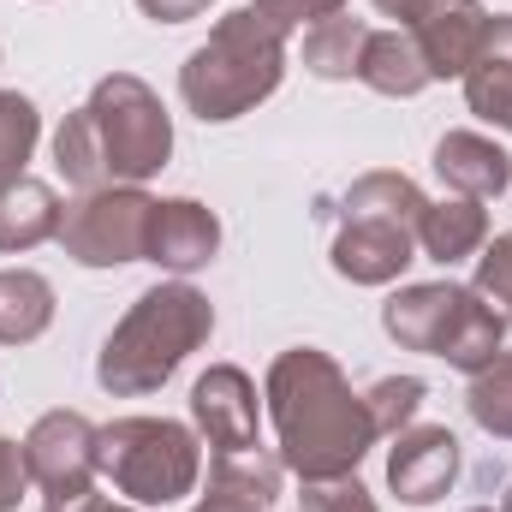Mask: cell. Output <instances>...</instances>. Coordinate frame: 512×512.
Listing matches in <instances>:
<instances>
[{
    "mask_svg": "<svg viewBox=\"0 0 512 512\" xmlns=\"http://www.w3.org/2000/svg\"><path fill=\"white\" fill-rule=\"evenodd\" d=\"M268 423H274V447L280 465L298 483H334L352 477L364 465V453L382 441L370 423L364 393L346 382V370L322 352V346H292L268 364Z\"/></svg>",
    "mask_w": 512,
    "mask_h": 512,
    "instance_id": "1",
    "label": "cell"
},
{
    "mask_svg": "<svg viewBox=\"0 0 512 512\" xmlns=\"http://www.w3.org/2000/svg\"><path fill=\"white\" fill-rule=\"evenodd\" d=\"M215 334V304L191 280H161L131 298V310L114 322V334L96 352V382L114 399H143L173 382V370L203 352Z\"/></svg>",
    "mask_w": 512,
    "mask_h": 512,
    "instance_id": "2",
    "label": "cell"
},
{
    "mask_svg": "<svg viewBox=\"0 0 512 512\" xmlns=\"http://www.w3.org/2000/svg\"><path fill=\"white\" fill-rule=\"evenodd\" d=\"M286 78V30L268 24L256 6H239L227 18H215L209 42L191 48V60L179 66V102L203 120V126H227L262 108Z\"/></svg>",
    "mask_w": 512,
    "mask_h": 512,
    "instance_id": "3",
    "label": "cell"
},
{
    "mask_svg": "<svg viewBox=\"0 0 512 512\" xmlns=\"http://www.w3.org/2000/svg\"><path fill=\"white\" fill-rule=\"evenodd\" d=\"M382 328L393 346L405 352H429L459 376H477L483 364H495L507 346V322L459 280H417L399 286L382 304Z\"/></svg>",
    "mask_w": 512,
    "mask_h": 512,
    "instance_id": "4",
    "label": "cell"
},
{
    "mask_svg": "<svg viewBox=\"0 0 512 512\" xmlns=\"http://www.w3.org/2000/svg\"><path fill=\"white\" fill-rule=\"evenodd\" d=\"M96 465L131 507H173L203 483V435L179 417H114L96 429Z\"/></svg>",
    "mask_w": 512,
    "mask_h": 512,
    "instance_id": "5",
    "label": "cell"
},
{
    "mask_svg": "<svg viewBox=\"0 0 512 512\" xmlns=\"http://www.w3.org/2000/svg\"><path fill=\"white\" fill-rule=\"evenodd\" d=\"M84 108L96 120L114 185H143L173 161V114L161 108V96L137 72H108Z\"/></svg>",
    "mask_w": 512,
    "mask_h": 512,
    "instance_id": "6",
    "label": "cell"
},
{
    "mask_svg": "<svg viewBox=\"0 0 512 512\" xmlns=\"http://www.w3.org/2000/svg\"><path fill=\"white\" fill-rule=\"evenodd\" d=\"M149 209L155 197L143 185H96L78 191L60 215V251L78 268H126L143 262V239H149Z\"/></svg>",
    "mask_w": 512,
    "mask_h": 512,
    "instance_id": "7",
    "label": "cell"
},
{
    "mask_svg": "<svg viewBox=\"0 0 512 512\" xmlns=\"http://www.w3.org/2000/svg\"><path fill=\"white\" fill-rule=\"evenodd\" d=\"M18 447H24V471L42 489V501H78L102 477V465H96V423L84 411H42Z\"/></svg>",
    "mask_w": 512,
    "mask_h": 512,
    "instance_id": "8",
    "label": "cell"
},
{
    "mask_svg": "<svg viewBox=\"0 0 512 512\" xmlns=\"http://www.w3.org/2000/svg\"><path fill=\"white\" fill-rule=\"evenodd\" d=\"M256 423H262L256 382L239 364H209L191 382V429L203 435L209 453H251V447H262Z\"/></svg>",
    "mask_w": 512,
    "mask_h": 512,
    "instance_id": "9",
    "label": "cell"
},
{
    "mask_svg": "<svg viewBox=\"0 0 512 512\" xmlns=\"http://www.w3.org/2000/svg\"><path fill=\"white\" fill-rule=\"evenodd\" d=\"M459 435L447 423H411L393 435V453H387V489L405 501V507H435L453 483H459Z\"/></svg>",
    "mask_w": 512,
    "mask_h": 512,
    "instance_id": "10",
    "label": "cell"
},
{
    "mask_svg": "<svg viewBox=\"0 0 512 512\" xmlns=\"http://www.w3.org/2000/svg\"><path fill=\"white\" fill-rule=\"evenodd\" d=\"M221 256V215L197 197H155L149 209V239H143V262L167 268L173 280L209 268Z\"/></svg>",
    "mask_w": 512,
    "mask_h": 512,
    "instance_id": "11",
    "label": "cell"
},
{
    "mask_svg": "<svg viewBox=\"0 0 512 512\" xmlns=\"http://www.w3.org/2000/svg\"><path fill=\"white\" fill-rule=\"evenodd\" d=\"M489 24H495V12L483 0H435L411 24V42H417V54L429 66V78H465L471 60L489 42Z\"/></svg>",
    "mask_w": 512,
    "mask_h": 512,
    "instance_id": "12",
    "label": "cell"
},
{
    "mask_svg": "<svg viewBox=\"0 0 512 512\" xmlns=\"http://www.w3.org/2000/svg\"><path fill=\"white\" fill-rule=\"evenodd\" d=\"M328 262L352 286H393L417 262V233L393 227V221H340Z\"/></svg>",
    "mask_w": 512,
    "mask_h": 512,
    "instance_id": "13",
    "label": "cell"
},
{
    "mask_svg": "<svg viewBox=\"0 0 512 512\" xmlns=\"http://www.w3.org/2000/svg\"><path fill=\"white\" fill-rule=\"evenodd\" d=\"M435 173L453 197H477V203H495L512 191V155L483 131H447L435 143Z\"/></svg>",
    "mask_w": 512,
    "mask_h": 512,
    "instance_id": "14",
    "label": "cell"
},
{
    "mask_svg": "<svg viewBox=\"0 0 512 512\" xmlns=\"http://www.w3.org/2000/svg\"><path fill=\"white\" fill-rule=\"evenodd\" d=\"M280 453H215L203 477V512H268L280 501Z\"/></svg>",
    "mask_w": 512,
    "mask_h": 512,
    "instance_id": "15",
    "label": "cell"
},
{
    "mask_svg": "<svg viewBox=\"0 0 512 512\" xmlns=\"http://www.w3.org/2000/svg\"><path fill=\"white\" fill-rule=\"evenodd\" d=\"M60 215H66V203L54 197L48 179H30V173L6 179L0 185V251L24 256L48 239H60Z\"/></svg>",
    "mask_w": 512,
    "mask_h": 512,
    "instance_id": "16",
    "label": "cell"
},
{
    "mask_svg": "<svg viewBox=\"0 0 512 512\" xmlns=\"http://www.w3.org/2000/svg\"><path fill=\"white\" fill-rule=\"evenodd\" d=\"M483 245H489V209H483L477 197H453V191H447V197L429 203L423 221H417V251L429 256V262H441V268L477 256Z\"/></svg>",
    "mask_w": 512,
    "mask_h": 512,
    "instance_id": "17",
    "label": "cell"
},
{
    "mask_svg": "<svg viewBox=\"0 0 512 512\" xmlns=\"http://www.w3.org/2000/svg\"><path fill=\"white\" fill-rule=\"evenodd\" d=\"M465 102H471L477 120L512 131V12H495L489 42L465 72Z\"/></svg>",
    "mask_w": 512,
    "mask_h": 512,
    "instance_id": "18",
    "label": "cell"
},
{
    "mask_svg": "<svg viewBox=\"0 0 512 512\" xmlns=\"http://www.w3.org/2000/svg\"><path fill=\"white\" fill-rule=\"evenodd\" d=\"M358 84H370L376 96H393V102H411V96H423L435 78H429V66H423L411 30L393 24V30H370L364 60H358Z\"/></svg>",
    "mask_w": 512,
    "mask_h": 512,
    "instance_id": "19",
    "label": "cell"
},
{
    "mask_svg": "<svg viewBox=\"0 0 512 512\" xmlns=\"http://www.w3.org/2000/svg\"><path fill=\"white\" fill-rule=\"evenodd\" d=\"M429 197L417 191V179L393 173V167H376V173H358L340 197V221H393V227H411L423 221Z\"/></svg>",
    "mask_w": 512,
    "mask_h": 512,
    "instance_id": "20",
    "label": "cell"
},
{
    "mask_svg": "<svg viewBox=\"0 0 512 512\" xmlns=\"http://www.w3.org/2000/svg\"><path fill=\"white\" fill-rule=\"evenodd\" d=\"M54 322V286L36 268H0V346H30Z\"/></svg>",
    "mask_w": 512,
    "mask_h": 512,
    "instance_id": "21",
    "label": "cell"
},
{
    "mask_svg": "<svg viewBox=\"0 0 512 512\" xmlns=\"http://www.w3.org/2000/svg\"><path fill=\"white\" fill-rule=\"evenodd\" d=\"M364 42H370V24L352 18V12H334V18H322V24L304 30V72L322 78V84H346V78H358Z\"/></svg>",
    "mask_w": 512,
    "mask_h": 512,
    "instance_id": "22",
    "label": "cell"
},
{
    "mask_svg": "<svg viewBox=\"0 0 512 512\" xmlns=\"http://www.w3.org/2000/svg\"><path fill=\"white\" fill-rule=\"evenodd\" d=\"M54 167H60V179H66V185H78V191L114 185V173H108V155H102V137H96L90 108H72V114L60 120V131H54Z\"/></svg>",
    "mask_w": 512,
    "mask_h": 512,
    "instance_id": "23",
    "label": "cell"
},
{
    "mask_svg": "<svg viewBox=\"0 0 512 512\" xmlns=\"http://www.w3.org/2000/svg\"><path fill=\"white\" fill-rule=\"evenodd\" d=\"M465 411L483 435L495 441H512V352H501L495 364H483L471 376V393H465Z\"/></svg>",
    "mask_w": 512,
    "mask_h": 512,
    "instance_id": "24",
    "label": "cell"
},
{
    "mask_svg": "<svg viewBox=\"0 0 512 512\" xmlns=\"http://www.w3.org/2000/svg\"><path fill=\"white\" fill-rule=\"evenodd\" d=\"M42 143V114L30 96L18 90H0V185L6 179H24V161L36 155Z\"/></svg>",
    "mask_w": 512,
    "mask_h": 512,
    "instance_id": "25",
    "label": "cell"
},
{
    "mask_svg": "<svg viewBox=\"0 0 512 512\" xmlns=\"http://www.w3.org/2000/svg\"><path fill=\"white\" fill-rule=\"evenodd\" d=\"M423 399H429V387L417 382V376H382V382L364 393L376 435H399V429H411L417 411H423Z\"/></svg>",
    "mask_w": 512,
    "mask_h": 512,
    "instance_id": "26",
    "label": "cell"
},
{
    "mask_svg": "<svg viewBox=\"0 0 512 512\" xmlns=\"http://www.w3.org/2000/svg\"><path fill=\"white\" fill-rule=\"evenodd\" d=\"M471 292L501 316L512 328V233L501 239H489L483 251H477V274H471Z\"/></svg>",
    "mask_w": 512,
    "mask_h": 512,
    "instance_id": "27",
    "label": "cell"
},
{
    "mask_svg": "<svg viewBox=\"0 0 512 512\" xmlns=\"http://www.w3.org/2000/svg\"><path fill=\"white\" fill-rule=\"evenodd\" d=\"M304 512H382L376 507V495L358 483V471L352 477H334V483H304Z\"/></svg>",
    "mask_w": 512,
    "mask_h": 512,
    "instance_id": "28",
    "label": "cell"
},
{
    "mask_svg": "<svg viewBox=\"0 0 512 512\" xmlns=\"http://www.w3.org/2000/svg\"><path fill=\"white\" fill-rule=\"evenodd\" d=\"M256 12L268 18V24H280V30H310V24H322V18H334V12H346V0H251Z\"/></svg>",
    "mask_w": 512,
    "mask_h": 512,
    "instance_id": "29",
    "label": "cell"
},
{
    "mask_svg": "<svg viewBox=\"0 0 512 512\" xmlns=\"http://www.w3.org/2000/svg\"><path fill=\"white\" fill-rule=\"evenodd\" d=\"M24 489H30V471H24V447L0 435V512H18Z\"/></svg>",
    "mask_w": 512,
    "mask_h": 512,
    "instance_id": "30",
    "label": "cell"
},
{
    "mask_svg": "<svg viewBox=\"0 0 512 512\" xmlns=\"http://www.w3.org/2000/svg\"><path fill=\"white\" fill-rule=\"evenodd\" d=\"M215 0H137V12L143 18H155V24H191V18H203Z\"/></svg>",
    "mask_w": 512,
    "mask_h": 512,
    "instance_id": "31",
    "label": "cell"
},
{
    "mask_svg": "<svg viewBox=\"0 0 512 512\" xmlns=\"http://www.w3.org/2000/svg\"><path fill=\"white\" fill-rule=\"evenodd\" d=\"M42 512H149V507H131V501H108V495H78V501H48Z\"/></svg>",
    "mask_w": 512,
    "mask_h": 512,
    "instance_id": "32",
    "label": "cell"
},
{
    "mask_svg": "<svg viewBox=\"0 0 512 512\" xmlns=\"http://www.w3.org/2000/svg\"><path fill=\"white\" fill-rule=\"evenodd\" d=\"M370 6H376L382 18H393L399 30H411V24H417V18H423V12H429L435 0H370Z\"/></svg>",
    "mask_w": 512,
    "mask_h": 512,
    "instance_id": "33",
    "label": "cell"
},
{
    "mask_svg": "<svg viewBox=\"0 0 512 512\" xmlns=\"http://www.w3.org/2000/svg\"><path fill=\"white\" fill-rule=\"evenodd\" d=\"M501 512H512V489H507V501H501Z\"/></svg>",
    "mask_w": 512,
    "mask_h": 512,
    "instance_id": "34",
    "label": "cell"
},
{
    "mask_svg": "<svg viewBox=\"0 0 512 512\" xmlns=\"http://www.w3.org/2000/svg\"><path fill=\"white\" fill-rule=\"evenodd\" d=\"M471 512H501V507H471Z\"/></svg>",
    "mask_w": 512,
    "mask_h": 512,
    "instance_id": "35",
    "label": "cell"
},
{
    "mask_svg": "<svg viewBox=\"0 0 512 512\" xmlns=\"http://www.w3.org/2000/svg\"><path fill=\"white\" fill-rule=\"evenodd\" d=\"M197 512H203V507H197Z\"/></svg>",
    "mask_w": 512,
    "mask_h": 512,
    "instance_id": "36",
    "label": "cell"
}]
</instances>
